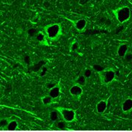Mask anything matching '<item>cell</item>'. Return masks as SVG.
Listing matches in <instances>:
<instances>
[{
    "label": "cell",
    "mask_w": 132,
    "mask_h": 132,
    "mask_svg": "<svg viewBox=\"0 0 132 132\" xmlns=\"http://www.w3.org/2000/svg\"><path fill=\"white\" fill-rule=\"evenodd\" d=\"M43 32L50 41H57L62 35V27L60 23H52L46 25L43 28Z\"/></svg>",
    "instance_id": "6da1fadb"
},
{
    "label": "cell",
    "mask_w": 132,
    "mask_h": 132,
    "mask_svg": "<svg viewBox=\"0 0 132 132\" xmlns=\"http://www.w3.org/2000/svg\"><path fill=\"white\" fill-rule=\"evenodd\" d=\"M114 16L120 23H124L131 17V11L128 7L124 6L113 11Z\"/></svg>",
    "instance_id": "7a4b0ae2"
},
{
    "label": "cell",
    "mask_w": 132,
    "mask_h": 132,
    "mask_svg": "<svg viewBox=\"0 0 132 132\" xmlns=\"http://www.w3.org/2000/svg\"><path fill=\"white\" fill-rule=\"evenodd\" d=\"M99 77L100 81L103 85H108L111 83L116 77V72L114 69L107 68L101 73H99Z\"/></svg>",
    "instance_id": "3957f363"
},
{
    "label": "cell",
    "mask_w": 132,
    "mask_h": 132,
    "mask_svg": "<svg viewBox=\"0 0 132 132\" xmlns=\"http://www.w3.org/2000/svg\"><path fill=\"white\" fill-rule=\"evenodd\" d=\"M58 111L60 112L63 118L66 121H72L75 117V113L72 109H68V108H57Z\"/></svg>",
    "instance_id": "277c9868"
},
{
    "label": "cell",
    "mask_w": 132,
    "mask_h": 132,
    "mask_svg": "<svg viewBox=\"0 0 132 132\" xmlns=\"http://www.w3.org/2000/svg\"><path fill=\"white\" fill-rule=\"evenodd\" d=\"M69 92H70V94L71 95L73 99L78 100L81 96L83 95L84 90H83V88L81 87L80 85L74 84L70 87Z\"/></svg>",
    "instance_id": "5b68a950"
},
{
    "label": "cell",
    "mask_w": 132,
    "mask_h": 132,
    "mask_svg": "<svg viewBox=\"0 0 132 132\" xmlns=\"http://www.w3.org/2000/svg\"><path fill=\"white\" fill-rule=\"evenodd\" d=\"M69 21H70L73 24L74 28L78 30V32H82L85 30L87 25V22L85 19L81 18L78 19H68Z\"/></svg>",
    "instance_id": "8992f818"
},
{
    "label": "cell",
    "mask_w": 132,
    "mask_h": 132,
    "mask_svg": "<svg viewBox=\"0 0 132 132\" xmlns=\"http://www.w3.org/2000/svg\"><path fill=\"white\" fill-rule=\"evenodd\" d=\"M60 94H61V86L59 83L53 88L48 90V95H49L52 99H54V100H58L60 96Z\"/></svg>",
    "instance_id": "52a82bcc"
},
{
    "label": "cell",
    "mask_w": 132,
    "mask_h": 132,
    "mask_svg": "<svg viewBox=\"0 0 132 132\" xmlns=\"http://www.w3.org/2000/svg\"><path fill=\"white\" fill-rule=\"evenodd\" d=\"M35 40L41 45H47V37L43 31H38L34 37Z\"/></svg>",
    "instance_id": "ba28073f"
},
{
    "label": "cell",
    "mask_w": 132,
    "mask_h": 132,
    "mask_svg": "<svg viewBox=\"0 0 132 132\" xmlns=\"http://www.w3.org/2000/svg\"><path fill=\"white\" fill-rule=\"evenodd\" d=\"M128 46L126 43H122L119 45V47L117 48V54L120 57H124L126 56V54L128 53Z\"/></svg>",
    "instance_id": "9c48e42d"
},
{
    "label": "cell",
    "mask_w": 132,
    "mask_h": 132,
    "mask_svg": "<svg viewBox=\"0 0 132 132\" xmlns=\"http://www.w3.org/2000/svg\"><path fill=\"white\" fill-rule=\"evenodd\" d=\"M108 100H102L96 104V110L99 113H103L107 108Z\"/></svg>",
    "instance_id": "30bf717a"
},
{
    "label": "cell",
    "mask_w": 132,
    "mask_h": 132,
    "mask_svg": "<svg viewBox=\"0 0 132 132\" xmlns=\"http://www.w3.org/2000/svg\"><path fill=\"white\" fill-rule=\"evenodd\" d=\"M87 79L84 77L83 74H80L77 78L75 80V84L80 85L81 87H84L87 84Z\"/></svg>",
    "instance_id": "8fae6325"
},
{
    "label": "cell",
    "mask_w": 132,
    "mask_h": 132,
    "mask_svg": "<svg viewBox=\"0 0 132 132\" xmlns=\"http://www.w3.org/2000/svg\"><path fill=\"white\" fill-rule=\"evenodd\" d=\"M132 108V99L131 98H128V99H127L124 102H123V104H122V110L124 111H130L131 109Z\"/></svg>",
    "instance_id": "7c38bea8"
},
{
    "label": "cell",
    "mask_w": 132,
    "mask_h": 132,
    "mask_svg": "<svg viewBox=\"0 0 132 132\" xmlns=\"http://www.w3.org/2000/svg\"><path fill=\"white\" fill-rule=\"evenodd\" d=\"M41 101H42V103L44 105H49L52 103H53L55 100L54 99H52L49 95H46V96H43V97H41Z\"/></svg>",
    "instance_id": "4fadbf2b"
},
{
    "label": "cell",
    "mask_w": 132,
    "mask_h": 132,
    "mask_svg": "<svg viewBox=\"0 0 132 132\" xmlns=\"http://www.w3.org/2000/svg\"><path fill=\"white\" fill-rule=\"evenodd\" d=\"M91 68L93 71H95L96 73H101L102 71H103L105 68L100 64H94L93 65L91 66Z\"/></svg>",
    "instance_id": "5bb4252c"
},
{
    "label": "cell",
    "mask_w": 132,
    "mask_h": 132,
    "mask_svg": "<svg viewBox=\"0 0 132 132\" xmlns=\"http://www.w3.org/2000/svg\"><path fill=\"white\" fill-rule=\"evenodd\" d=\"M80 48V45L77 41H74L72 42L70 45V51L71 52H76Z\"/></svg>",
    "instance_id": "9a60e30c"
},
{
    "label": "cell",
    "mask_w": 132,
    "mask_h": 132,
    "mask_svg": "<svg viewBox=\"0 0 132 132\" xmlns=\"http://www.w3.org/2000/svg\"><path fill=\"white\" fill-rule=\"evenodd\" d=\"M93 71L92 70L91 68H84V71H83V75L87 79H90L92 77Z\"/></svg>",
    "instance_id": "2e32d148"
},
{
    "label": "cell",
    "mask_w": 132,
    "mask_h": 132,
    "mask_svg": "<svg viewBox=\"0 0 132 132\" xmlns=\"http://www.w3.org/2000/svg\"><path fill=\"white\" fill-rule=\"evenodd\" d=\"M26 33H27V35L29 37H35V36L37 35V34L38 33V31L37 30L36 28H29L27 31H26Z\"/></svg>",
    "instance_id": "e0dca14e"
},
{
    "label": "cell",
    "mask_w": 132,
    "mask_h": 132,
    "mask_svg": "<svg viewBox=\"0 0 132 132\" xmlns=\"http://www.w3.org/2000/svg\"><path fill=\"white\" fill-rule=\"evenodd\" d=\"M58 84V82H47L46 84V88L49 90L50 89H52L54 87H55Z\"/></svg>",
    "instance_id": "ac0fdd59"
},
{
    "label": "cell",
    "mask_w": 132,
    "mask_h": 132,
    "mask_svg": "<svg viewBox=\"0 0 132 132\" xmlns=\"http://www.w3.org/2000/svg\"><path fill=\"white\" fill-rule=\"evenodd\" d=\"M124 59L126 60V62H131L132 61V53L128 51V53L126 54V56H124Z\"/></svg>",
    "instance_id": "d6986e66"
},
{
    "label": "cell",
    "mask_w": 132,
    "mask_h": 132,
    "mask_svg": "<svg viewBox=\"0 0 132 132\" xmlns=\"http://www.w3.org/2000/svg\"><path fill=\"white\" fill-rule=\"evenodd\" d=\"M23 61H24V62L26 65H29L31 64V60L30 56L25 55L24 57H23Z\"/></svg>",
    "instance_id": "ffe728a7"
},
{
    "label": "cell",
    "mask_w": 132,
    "mask_h": 132,
    "mask_svg": "<svg viewBox=\"0 0 132 132\" xmlns=\"http://www.w3.org/2000/svg\"><path fill=\"white\" fill-rule=\"evenodd\" d=\"M46 72H47V68L46 66H43L42 68L40 70V77H43L46 74Z\"/></svg>",
    "instance_id": "44dd1931"
},
{
    "label": "cell",
    "mask_w": 132,
    "mask_h": 132,
    "mask_svg": "<svg viewBox=\"0 0 132 132\" xmlns=\"http://www.w3.org/2000/svg\"><path fill=\"white\" fill-rule=\"evenodd\" d=\"M58 112L57 111H52L51 113H50V117H51V119L52 120H57V118H58Z\"/></svg>",
    "instance_id": "7402d4cb"
},
{
    "label": "cell",
    "mask_w": 132,
    "mask_h": 132,
    "mask_svg": "<svg viewBox=\"0 0 132 132\" xmlns=\"http://www.w3.org/2000/svg\"><path fill=\"white\" fill-rule=\"evenodd\" d=\"M90 0H78V4L81 6H84L85 5H87V3L90 2Z\"/></svg>",
    "instance_id": "603a6c76"
},
{
    "label": "cell",
    "mask_w": 132,
    "mask_h": 132,
    "mask_svg": "<svg viewBox=\"0 0 132 132\" xmlns=\"http://www.w3.org/2000/svg\"><path fill=\"white\" fill-rule=\"evenodd\" d=\"M43 6L44 8H49L51 7V3L48 1H44L43 3Z\"/></svg>",
    "instance_id": "cb8c5ba5"
},
{
    "label": "cell",
    "mask_w": 132,
    "mask_h": 132,
    "mask_svg": "<svg viewBox=\"0 0 132 132\" xmlns=\"http://www.w3.org/2000/svg\"><path fill=\"white\" fill-rule=\"evenodd\" d=\"M23 28H18L16 30V34H17V36H21V35L23 34Z\"/></svg>",
    "instance_id": "d4e9b609"
},
{
    "label": "cell",
    "mask_w": 132,
    "mask_h": 132,
    "mask_svg": "<svg viewBox=\"0 0 132 132\" xmlns=\"http://www.w3.org/2000/svg\"><path fill=\"white\" fill-rule=\"evenodd\" d=\"M15 126H16V123H15V122L11 123V124L9 126V128H10V129H13V128H15Z\"/></svg>",
    "instance_id": "484cf974"
}]
</instances>
